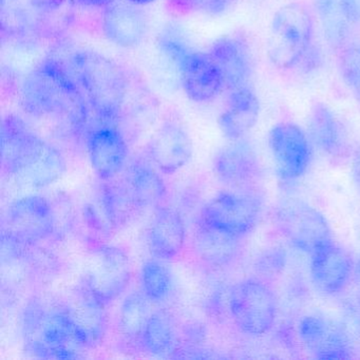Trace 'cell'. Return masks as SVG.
Returning <instances> with one entry per match:
<instances>
[{
    "mask_svg": "<svg viewBox=\"0 0 360 360\" xmlns=\"http://www.w3.org/2000/svg\"><path fill=\"white\" fill-rule=\"evenodd\" d=\"M18 102L35 119L58 120L75 138L86 139L94 127V115L69 65L48 56L22 77Z\"/></svg>",
    "mask_w": 360,
    "mask_h": 360,
    "instance_id": "1",
    "label": "cell"
},
{
    "mask_svg": "<svg viewBox=\"0 0 360 360\" xmlns=\"http://www.w3.org/2000/svg\"><path fill=\"white\" fill-rule=\"evenodd\" d=\"M68 65L91 109L94 128H121L131 86L125 69L113 58L92 49H77L69 58Z\"/></svg>",
    "mask_w": 360,
    "mask_h": 360,
    "instance_id": "2",
    "label": "cell"
},
{
    "mask_svg": "<svg viewBox=\"0 0 360 360\" xmlns=\"http://www.w3.org/2000/svg\"><path fill=\"white\" fill-rule=\"evenodd\" d=\"M1 166L6 174L33 187L49 186L67 172L62 151L14 115L3 120Z\"/></svg>",
    "mask_w": 360,
    "mask_h": 360,
    "instance_id": "3",
    "label": "cell"
},
{
    "mask_svg": "<svg viewBox=\"0 0 360 360\" xmlns=\"http://www.w3.org/2000/svg\"><path fill=\"white\" fill-rule=\"evenodd\" d=\"M72 0H0L4 43L30 45L56 39L68 27Z\"/></svg>",
    "mask_w": 360,
    "mask_h": 360,
    "instance_id": "4",
    "label": "cell"
},
{
    "mask_svg": "<svg viewBox=\"0 0 360 360\" xmlns=\"http://www.w3.org/2000/svg\"><path fill=\"white\" fill-rule=\"evenodd\" d=\"M315 46V18L309 8L301 1L279 8L267 33L269 64L283 72L298 69Z\"/></svg>",
    "mask_w": 360,
    "mask_h": 360,
    "instance_id": "5",
    "label": "cell"
},
{
    "mask_svg": "<svg viewBox=\"0 0 360 360\" xmlns=\"http://www.w3.org/2000/svg\"><path fill=\"white\" fill-rule=\"evenodd\" d=\"M25 334L30 338L29 349L44 358H79L87 349L65 305L45 311L39 303L27 309Z\"/></svg>",
    "mask_w": 360,
    "mask_h": 360,
    "instance_id": "6",
    "label": "cell"
},
{
    "mask_svg": "<svg viewBox=\"0 0 360 360\" xmlns=\"http://www.w3.org/2000/svg\"><path fill=\"white\" fill-rule=\"evenodd\" d=\"M273 224L286 242L311 255L333 241L326 217L304 200L286 197L276 204Z\"/></svg>",
    "mask_w": 360,
    "mask_h": 360,
    "instance_id": "7",
    "label": "cell"
},
{
    "mask_svg": "<svg viewBox=\"0 0 360 360\" xmlns=\"http://www.w3.org/2000/svg\"><path fill=\"white\" fill-rule=\"evenodd\" d=\"M264 210V198L257 188H227L202 208L199 222L238 238L252 233Z\"/></svg>",
    "mask_w": 360,
    "mask_h": 360,
    "instance_id": "8",
    "label": "cell"
},
{
    "mask_svg": "<svg viewBox=\"0 0 360 360\" xmlns=\"http://www.w3.org/2000/svg\"><path fill=\"white\" fill-rule=\"evenodd\" d=\"M231 319L244 334L262 336L275 326L278 300L271 284L262 279L242 280L229 294Z\"/></svg>",
    "mask_w": 360,
    "mask_h": 360,
    "instance_id": "9",
    "label": "cell"
},
{
    "mask_svg": "<svg viewBox=\"0 0 360 360\" xmlns=\"http://www.w3.org/2000/svg\"><path fill=\"white\" fill-rule=\"evenodd\" d=\"M56 210L41 195H26L8 208L4 233L24 246L35 245L56 233Z\"/></svg>",
    "mask_w": 360,
    "mask_h": 360,
    "instance_id": "10",
    "label": "cell"
},
{
    "mask_svg": "<svg viewBox=\"0 0 360 360\" xmlns=\"http://www.w3.org/2000/svg\"><path fill=\"white\" fill-rule=\"evenodd\" d=\"M269 146L282 181H295L309 169L313 158V144L309 134L297 124L281 122L269 134Z\"/></svg>",
    "mask_w": 360,
    "mask_h": 360,
    "instance_id": "11",
    "label": "cell"
},
{
    "mask_svg": "<svg viewBox=\"0 0 360 360\" xmlns=\"http://www.w3.org/2000/svg\"><path fill=\"white\" fill-rule=\"evenodd\" d=\"M131 275V263L125 250L115 246H102L94 254L84 282L108 305L125 292Z\"/></svg>",
    "mask_w": 360,
    "mask_h": 360,
    "instance_id": "12",
    "label": "cell"
},
{
    "mask_svg": "<svg viewBox=\"0 0 360 360\" xmlns=\"http://www.w3.org/2000/svg\"><path fill=\"white\" fill-rule=\"evenodd\" d=\"M212 172L227 188H256L263 176L262 165L254 147L244 139L221 147L212 159Z\"/></svg>",
    "mask_w": 360,
    "mask_h": 360,
    "instance_id": "13",
    "label": "cell"
},
{
    "mask_svg": "<svg viewBox=\"0 0 360 360\" xmlns=\"http://www.w3.org/2000/svg\"><path fill=\"white\" fill-rule=\"evenodd\" d=\"M176 69L183 91L191 102L210 103L225 91L220 71L208 51L189 50Z\"/></svg>",
    "mask_w": 360,
    "mask_h": 360,
    "instance_id": "14",
    "label": "cell"
},
{
    "mask_svg": "<svg viewBox=\"0 0 360 360\" xmlns=\"http://www.w3.org/2000/svg\"><path fill=\"white\" fill-rule=\"evenodd\" d=\"M86 146L92 169L102 182L115 180L126 166L128 144L117 126H98L86 136Z\"/></svg>",
    "mask_w": 360,
    "mask_h": 360,
    "instance_id": "15",
    "label": "cell"
},
{
    "mask_svg": "<svg viewBox=\"0 0 360 360\" xmlns=\"http://www.w3.org/2000/svg\"><path fill=\"white\" fill-rule=\"evenodd\" d=\"M147 158L162 174L180 172L193 155V143L184 127L176 122H165L151 136Z\"/></svg>",
    "mask_w": 360,
    "mask_h": 360,
    "instance_id": "16",
    "label": "cell"
},
{
    "mask_svg": "<svg viewBox=\"0 0 360 360\" xmlns=\"http://www.w3.org/2000/svg\"><path fill=\"white\" fill-rule=\"evenodd\" d=\"M87 349L102 345L108 328L106 304L82 282L73 288L65 304Z\"/></svg>",
    "mask_w": 360,
    "mask_h": 360,
    "instance_id": "17",
    "label": "cell"
},
{
    "mask_svg": "<svg viewBox=\"0 0 360 360\" xmlns=\"http://www.w3.org/2000/svg\"><path fill=\"white\" fill-rule=\"evenodd\" d=\"M298 335L305 349L318 359H349L352 347L340 326L322 315L305 316L298 324Z\"/></svg>",
    "mask_w": 360,
    "mask_h": 360,
    "instance_id": "18",
    "label": "cell"
},
{
    "mask_svg": "<svg viewBox=\"0 0 360 360\" xmlns=\"http://www.w3.org/2000/svg\"><path fill=\"white\" fill-rule=\"evenodd\" d=\"M207 51L220 71L225 91L250 86L254 58L244 39L238 37H221L212 44Z\"/></svg>",
    "mask_w": 360,
    "mask_h": 360,
    "instance_id": "19",
    "label": "cell"
},
{
    "mask_svg": "<svg viewBox=\"0 0 360 360\" xmlns=\"http://www.w3.org/2000/svg\"><path fill=\"white\" fill-rule=\"evenodd\" d=\"M105 39L117 47L136 48L148 35L149 22L145 12L130 3H115L105 8L101 20Z\"/></svg>",
    "mask_w": 360,
    "mask_h": 360,
    "instance_id": "20",
    "label": "cell"
},
{
    "mask_svg": "<svg viewBox=\"0 0 360 360\" xmlns=\"http://www.w3.org/2000/svg\"><path fill=\"white\" fill-rule=\"evenodd\" d=\"M105 184L98 188L91 203L86 208L90 225L101 233H110L127 223L132 212L139 210L130 197L125 184Z\"/></svg>",
    "mask_w": 360,
    "mask_h": 360,
    "instance_id": "21",
    "label": "cell"
},
{
    "mask_svg": "<svg viewBox=\"0 0 360 360\" xmlns=\"http://www.w3.org/2000/svg\"><path fill=\"white\" fill-rule=\"evenodd\" d=\"M309 271L320 292L335 295L349 285L355 265L349 252L332 241L311 255Z\"/></svg>",
    "mask_w": 360,
    "mask_h": 360,
    "instance_id": "22",
    "label": "cell"
},
{
    "mask_svg": "<svg viewBox=\"0 0 360 360\" xmlns=\"http://www.w3.org/2000/svg\"><path fill=\"white\" fill-rule=\"evenodd\" d=\"M307 134L311 144L330 159H342L349 155L351 143L347 127L323 103L311 105L307 117Z\"/></svg>",
    "mask_w": 360,
    "mask_h": 360,
    "instance_id": "23",
    "label": "cell"
},
{
    "mask_svg": "<svg viewBox=\"0 0 360 360\" xmlns=\"http://www.w3.org/2000/svg\"><path fill=\"white\" fill-rule=\"evenodd\" d=\"M151 254L161 260H174L184 250L186 227L176 208L161 205L155 210L147 233Z\"/></svg>",
    "mask_w": 360,
    "mask_h": 360,
    "instance_id": "24",
    "label": "cell"
},
{
    "mask_svg": "<svg viewBox=\"0 0 360 360\" xmlns=\"http://www.w3.org/2000/svg\"><path fill=\"white\" fill-rule=\"evenodd\" d=\"M326 43L338 52L360 25V0H314Z\"/></svg>",
    "mask_w": 360,
    "mask_h": 360,
    "instance_id": "25",
    "label": "cell"
},
{
    "mask_svg": "<svg viewBox=\"0 0 360 360\" xmlns=\"http://www.w3.org/2000/svg\"><path fill=\"white\" fill-rule=\"evenodd\" d=\"M260 115V101L250 86L231 90L224 109L219 115L221 132L229 141L240 140L256 126Z\"/></svg>",
    "mask_w": 360,
    "mask_h": 360,
    "instance_id": "26",
    "label": "cell"
},
{
    "mask_svg": "<svg viewBox=\"0 0 360 360\" xmlns=\"http://www.w3.org/2000/svg\"><path fill=\"white\" fill-rule=\"evenodd\" d=\"M193 250L198 260L212 269L231 266L241 254V238L199 222L193 236Z\"/></svg>",
    "mask_w": 360,
    "mask_h": 360,
    "instance_id": "27",
    "label": "cell"
},
{
    "mask_svg": "<svg viewBox=\"0 0 360 360\" xmlns=\"http://www.w3.org/2000/svg\"><path fill=\"white\" fill-rule=\"evenodd\" d=\"M162 172L145 160H136L128 166L124 184L140 208H158L167 195V187Z\"/></svg>",
    "mask_w": 360,
    "mask_h": 360,
    "instance_id": "28",
    "label": "cell"
},
{
    "mask_svg": "<svg viewBox=\"0 0 360 360\" xmlns=\"http://www.w3.org/2000/svg\"><path fill=\"white\" fill-rule=\"evenodd\" d=\"M139 342L147 353L167 356L176 349V336L174 320L169 313L159 309L153 311Z\"/></svg>",
    "mask_w": 360,
    "mask_h": 360,
    "instance_id": "29",
    "label": "cell"
},
{
    "mask_svg": "<svg viewBox=\"0 0 360 360\" xmlns=\"http://www.w3.org/2000/svg\"><path fill=\"white\" fill-rule=\"evenodd\" d=\"M146 296L141 292L126 295L119 311V324L122 334L131 341L140 340L143 330L150 317V307Z\"/></svg>",
    "mask_w": 360,
    "mask_h": 360,
    "instance_id": "30",
    "label": "cell"
},
{
    "mask_svg": "<svg viewBox=\"0 0 360 360\" xmlns=\"http://www.w3.org/2000/svg\"><path fill=\"white\" fill-rule=\"evenodd\" d=\"M141 288L150 302L160 303L169 297L172 275L161 259H150L143 264L140 273Z\"/></svg>",
    "mask_w": 360,
    "mask_h": 360,
    "instance_id": "31",
    "label": "cell"
},
{
    "mask_svg": "<svg viewBox=\"0 0 360 360\" xmlns=\"http://www.w3.org/2000/svg\"><path fill=\"white\" fill-rule=\"evenodd\" d=\"M337 53L341 79L360 106V43L349 41Z\"/></svg>",
    "mask_w": 360,
    "mask_h": 360,
    "instance_id": "32",
    "label": "cell"
},
{
    "mask_svg": "<svg viewBox=\"0 0 360 360\" xmlns=\"http://www.w3.org/2000/svg\"><path fill=\"white\" fill-rule=\"evenodd\" d=\"M238 1L239 0H168V9L179 15L202 13L219 16L229 11Z\"/></svg>",
    "mask_w": 360,
    "mask_h": 360,
    "instance_id": "33",
    "label": "cell"
},
{
    "mask_svg": "<svg viewBox=\"0 0 360 360\" xmlns=\"http://www.w3.org/2000/svg\"><path fill=\"white\" fill-rule=\"evenodd\" d=\"M158 46L161 53L176 66L181 58L189 50L193 49L187 44L186 37H184L182 31L178 28V26H174V25H169L162 31L161 34L159 35Z\"/></svg>",
    "mask_w": 360,
    "mask_h": 360,
    "instance_id": "34",
    "label": "cell"
},
{
    "mask_svg": "<svg viewBox=\"0 0 360 360\" xmlns=\"http://www.w3.org/2000/svg\"><path fill=\"white\" fill-rule=\"evenodd\" d=\"M351 176L354 187L360 197V145L356 147L352 157Z\"/></svg>",
    "mask_w": 360,
    "mask_h": 360,
    "instance_id": "35",
    "label": "cell"
},
{
    "mask_svg": "<svg viewBox=\"0 0 360 360\" xmlns=\"http://www.w3.org/2000/svg\"><path fill=\"white\" fill-rule=\"evenodd\" d=\"M77 5L86 8H94V9H105L112 4L117 3V0H72Z\"/></svg>",
    "mask_w": 360,
    "mask_h": 360,
    "instance_id": "36",
    "label": "cell"
},
{
    "mask_svg": "<svg viewBox=\"0 0 360 360\" xmlns=\"http://www.w3.org/2000/svg\"><path fill=\"white\" fill-rule=\"evenodd\" d=\"M127 1L132 5L138 6V7H144V6L155 3V0H127Z\"/></svg>",
    "mask_w": 360,
    "mask_h": 360,
    "instance_id": "37",
    "label": "cell"
},
{
    "mask_svg": "<svg viewBox=\"0 0 360 360\" xmlns=\"http://www.w3.org/2000/svg\"><path fill=\"white\" fill-rule=\"evenodd\" d=\"M354 276H355L356 279H357L358 283L360 284V259L358 261L357 265L355 266V273H354Z\"/></svg>",
    "mask_w": 360,
    "mask_h": 360,
    "instance_id": "38",
    "label": "cell"
}]
</instances>
